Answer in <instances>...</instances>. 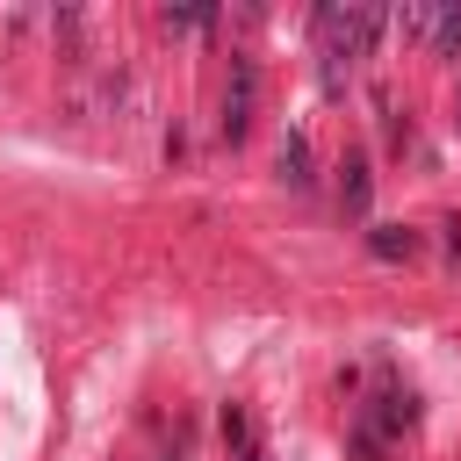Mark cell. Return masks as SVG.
I'll return each mask as SVG.
<instances>
[{
  "label": "cell",
  "instance_id": "277c9868",
  "mask_svg": "<svg viewBox=\"0 0 461 461\" xmlns=\"http://www.w3.org/2000/svg\"><path fill=\"white\" fill-rule=\"evenodd\" d=\"M375 252H382V259H396V252H411V230H403V238H396V230H375Z\"/></svg>",
  "mask_w": 461,
  "mask_h": 461
},
{
  "label": "cell",
  "instance_id": "7a4b0ae2",
  "mask_svg": "<svg viewBox=\"0 0 461 461\" xmlns=\"http://www.w3.org/2000/svg\"><path fill=\"white\" fill-rule=\"evenodd\" d=\"M396 29H403V36H425L432 50H461V14H454V7H403Z\"/></svg>",
  "mask_w": 461,
  "mask_h": 461
},
{
  "label": "cell",
  "instance_id": "3957f363",
  "mask_svg": "<svg viewBox=\"0 0 461 461\" xmlns=\"http://www.w3.org/2000/svg\"><path fill=\"white\" fill-rule=\"evenodd\" d=\"M252 94H259V72H252V58H238V65H230V94H223V137H245Z\"/></svg>",
  "mask_w": 461,
  "mask_h": 461
},
{
  "label": "cell",
  "instance_id": "6da1fadb",
  "mask_svg": "<svg viewBox=\"0 0 461 461\" xmlns=\"http://www.w3.org/2000/svg\"><path fill=\"white\" fill-rule=\"evenodd\" d=\"M317 36L331 43V58H360V50L382 36V14H375V7H324V14H317Z\"/></svg>",
  "mask_w": 461,
  "mask_h": 461
}]
</instances>
